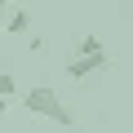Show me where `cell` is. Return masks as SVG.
Here are the masks:
<instances>
[{"label":"cell","mask_w":133,"mask_h":133,"mask_svg":"<svg viewBox=\"0 0 133 133\" xmlns=\"http://www.w3.org/2000/svg\"><path fill=\"white\" fill-rule=\"evenodd\" d=\"M22 107L31 111V115H40V120H53V124H62V129H71L76 124V115L66 111V102L49 89V84H36V89H27L22 93Z\"/></svg>","instance_id":"6da1fadb"},{"label":"cell","mask_w":133,"mask_h":133,"mask_svg":"<svg viewBox=\"0 0 133 133\" xmlns=\"http://www.w3.org/2000/svg\"><path fill=\"white\" fill-rule=\"evenodd\" d=\"M107 66H111V58H107V53H71V62H66V76H71V80H84V76L107 71Z\"/></svg>","instance_id":"7a4b0ae2"},{"label":"cell","mask_w":133,"mask_h":133,"mask_svg":"<svg viewBox=\"0 0 133 133\" xmlns=\"http://www.w3.org/2000/svg\"><path fill=\"white\" fill-rule=\"evenodd\" d=\"M76 53H107V44H102L98 36H80V40H76Z\"/></svg>","instance_id":"277c9868"},{"label":"cell","mask_w":133,"mask_h":133,"mask_svg":"<svg viewBox=\"0 0 133 133\" xmlns=\"http://www.w3.org/2000/svg\"><path fill=\"white\" fill-rule=\"evenodd\" d=\"M5 31H9V36H27V31H31V14H27V9H14L9 22H5Z\"/></svg>","instance_id":"3957f363"},{"label":"cell","mask_w":133,"mask_h":133,"mask_svg":"<svg viewBox=\"0 0 133 133\" xmlns=\"http://www.w3.org/2000/svg\"><path fill=\"white\" fill-rule=\"evenodd\" d=\"M14 89H18L14 76H0V98H14Z\"/></svg>","instance_id":"5b68a950"},{"label":"cell","mask_w":133,"mask_h":133,"mask_svg":"<svg viewBox=\"0 0 133 133\" xmlns=\"http://www.w3.org/2000/svg\"><path fill=\"white\" fill-rule=\"evenodd\" d=\"M0 5H18V0H0Z\"/></svg>","instance_id":"52a82bcc"},{"label":"cell","mask_w":133,"mask_h":133,"mask_svg":"<svg viewBox=\"0 0 133 133\" xmlns=\"http://www.w3.org/2000/svg\"><path fill=\"white\" fill-rule=\"evenodd\" d=\"M5 111H9V98H0V115H5Z\"/></svg>","instance_id":"8992f818"}]
</instances>
